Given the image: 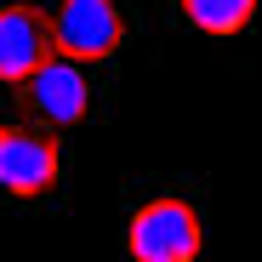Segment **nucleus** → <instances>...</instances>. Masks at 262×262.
I'll return each instance as SVG.
<instances>
[{"instance_id": "4", "label": "nucleus", "mask_w": 262, "mask_h": 262, "mask_svg": "<svg viewBox=\"0 0 262 262\" xmlns=\"http://www.w3.org/2000/svg\"><path fill=\"white\" fill-rule=\"evenodd\" d=\"M63 177V148L40 125H0V188L17 200L52 194Z\"/></svg>"}, {"instance_id": "6", "label": "nucleus", "mask_w": 262, "mask_h": 262, "mask_svg": "<svg viewBox=\"0 0 262 262\" xmlns=\"http://www.w3.org/2000/svg\"><path fill=\"white\" fill-rule=\"evenodd\" d=\"M177 6L200 34H239L256 17V0H177Z\"/></svg>"}, {"instance_id": "2", "label": "nucleus", "mask_w": 262, "mask_h": 262, "mask_svg": "<svg viewBox=\"0 0 262 262\" xmlns=\"http://www.w3.org/2000/svg\"><path fill=\"white\" fill-rule=\"evenodd\" d=\"M17 103H23L29 120L52 125V131L80 125L85 108H92V80H85V63H74V57H63V52L46 57L40 69H29V74L17 80Z\"/></svg>"}, {"instance_id": "1", "label": "nucleus", "mask_w": 262, "mask_h": 262, "mask_svg": "<svg viewBox=\"0 0 262 262\" xmlns=\"http://www.w3.org/2000/svg\"><path fill=\"white\" fill-rule=\"evenodd\" d=\"M200 211L177 194H160L148 205H137V216H131L125 228V245L137 262H194L200 256Z\"/></svg>"}, {"instance_id": "3", "label": "nucleus", "mask_w": 262, "mask_h": 262, "mask_svg": "<svg viewBox=\"0 0 262 262\" xmlns=\"http://www.w3.org/2000/svg\"><path fill=\"white\" fill-rule=\"evenodd\" d=\"M52 46L74 63H103L125 46V12L114 0H57Z\"/></svg>"}, {"instance_id": "5", "label": "nucleus", "mask_w": 262, "mask_h": 262, "mask_svg": "<svg viewBox=\"0 0 262 262\" xmlns=\"http://www.w3.org/2000/svg\"><path fill=\"white\" fill-rule=\"evenodd\" d=\"M57 46H52V17L17 0V6H0V80L17 85L29 69H40Z\"/></svg>"}]
</instances>
